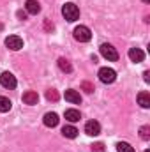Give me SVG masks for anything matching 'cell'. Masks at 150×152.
<instances>
[{
	"mask_svg": "<svg viewBox=\"0 0 150 152\" xmlns=\"http://www.w3.org/2000/svg\"><path fill=\"white\" fill-rule=\"evenodd\" d=\"M62 14H64V18L67 20V21H76L78 18H79V9H78V5L73 4V2H67V4H64V7H62Z\"/></svg>",
	"mask_w": 150,
	"mask_h": 152,
	"instance_id": "obj_1",
	"label": "cell"
},
{
	"mask_svg": "<svg viewBox=\"0 0 150 152\" xmlns=\"http://www.w3.org/2000/svg\"><path fill=\"white\" fill-rule=\"evenodd\" d=\"M99 51H101V55H103L106 60H110V62L118 60V51L113 48L111 44H108V42H103V44H101V48H99Z\"/></svg>",
	"mask_w": 150,
	"mask_h": 152,
	"instance_id": "obj_2",
	"label": "cell"
},
{
	"mask_svg": "<svg viewBox=\"0 0 150 152\" xmlns=\"http://www.w3.org/2000/svg\"><path fill=\"white\" fill-rule=\"evenodd\" d=\"M74 39L76 41H79V42H88V41L92 39V32H90V28L85 27V25L76 27L74 28Z\"/></svg>",
	"mask_w": 150,
	"mask_h": 152,
	"instance_id": "obj_3",
	"label": "cell"
},
{
	"mask_svg": "<svg viewBox=\"0 0 150 152\" xmlns=\"http://www.w3.org/2000/svg\"><path fill=\"white\" fill-rule=\"evenodd\" d=\"M97 76H99V80L103 83H113L117 80V73H115V69H111V67H101Z\"/></svg>",
	"mask_w": 150,
	"mask_h": 152,
	"instance_id": "obj_4",
	"label": "cell"
},
{
	"mask_svg": "<svg viewBox=\"0 0 150 152\" xmlns=\"http://www.w3.org/2000/svg\"><path fill=\"white\" fill-rule=\"evenodd\" d=\"M5 46L9 50H12V51H18V50L23 48V39L20 37V36H9V37L5 39Z\"/></svg>",
	"mask_w": 150,
	"mask_h": 152,
	"instance_id": "obj_5",
	"label": "cell"
},
{
	"mask_svg": "<svg viewBox=\"0 0 150 152\" xmlns=\"http://www.w3.org/2000/svg\"><path fill=\"white\" fill-rule=\"evenodd\" d=\"M85 133H87L88 136H97V134L101 133V124H99L97 120H88V122L85 124Z\"/></svg>",
	"mask_w": 150,
	"mask_h": 152,
	"instance_id": "obj_6",
	"label": "cell"
},
{
	"mask_svg": "<svg viewBox=\"0 0 150 152\" xmlns=\"http://www.w3.org/2000/svg\"><path fill=\"white\" fill-rule=\"evenodd\" d=\"M0 83H2L4 88H14L16 87V78H14V75H11V73L5 71L0 76Z\"/></svg>",
	"mask_w": 150,
	"mask_h": 152,
	"instance_id": "obj_7",
	"label": "cell"
},
{
	"mask_svg": "<svg viewBox=\"0 0 150 152\" xmlns=\"http://www.w3.org/2000/svg\"><path fill=\"white\" fill-rule=\"evenodd\" d=\"M129 58H131V62H134V64H140V62H143V58H145V53H143L140 48H131V50H129Z\"/></svg>",
	"mask_w": 150,
	"mask_h": 152,
	"instance_id": "obj_8",
	"label": "cell"
},
{
	"mask_svg": "<svg viewBox=\"0 0 150 152\" xmlns=\"http://www.w3.org/2000/svg\"><path fill=\"white\" fill-rule=\"evenodd\" d=\"M25 11H27V14H39L41 12V4L37 0H27L25 2Z\"/></svg>",
	"mask_w": 150,
	"mask_h": 152,
	"instance_id": "obj_9",
	"label": "cell"
},
{
	"mask_svg": "<svg viewBox=\"0 0 150 152\" xmlns=\"http://www.w3.org/2000/svg\"><path fill=\"white\" fill-rule=\"evenodd\" d=\"M58 115L53 113V112H50V113L44 115V118H42V122H44V126L46 127H55V126H58Z\"/></svg>",
	"mask_w": 150,
	"mask_h": 152,
	"instance_id": "obj_10",
	"label": "cell"
},
{
	"mask_svg": "<svg viewBox=\"0 0 150 152\" xmlns=\"http://www.w3.org/2000/svg\"><path fill=\"white\" fill-rule=\"evenodd\" d=\"M37 101H39L37 92H34V90H27V92L23 94V103H25V104L34 106V104H37Z\"/></svg>",
	"mask_w": 150,
	"mask_h": 152,
	"instance_id": "obj_11",
	"label": "cell"
},
{
	"mask_svg": "<svg viewBox=\"0 0 150 152\" xmlns=\"http://www.w3.org/2000/svg\"><path fill=\"white\" fill-rule=\"evenodd\" d=\"M66 101H69V103H73V104H79V103H81V96H79L78 90L69 88V90H66Z\"/></svg>",
	"mask_w": 150,
	"mask_h": 152,
	"instance_id": "obj_12",
	"label": "cell"
},
{
	"mask_svg": "<svg viewBox=\"0 0 150 152\" xmlns=\"http://www.w3.org/2000/svg\"><path fill=\"white\" fill-rule=\"evenodd\" d=\"M138 104L141 108H150V94L147 90H143V92L138 94Z\"/></svg>",
	"mask_w": 150,
	"mask_h": 152,
	"instance_id": "obj_13",
	"label": "cell"
},
{
	"mask_svg": "<svg viewBox=\"0 0 150 152\" xmlns=\"http://www.w3.org/2000/svg\"><path fill=\"white\" fill-rule=\"evenodd\" d=\"M62 134L66 138H76L78 136V129H76L74 126H64L62 127Z\"/></svg>",
	"mask_w": 150,
	"mask_h": 152,
	"instance_id": "obj_14",
	"label": "cell"
},
{
	"mask_svg": "<svg viewBox=\"0 0 150 152\" xmlns=\"http://www.w3.org/2000/svg\"><path fill=\"white\" fill-rule=\"evenodd\" d=\"M64 115H66V120H69V122H78V120L81 118L79 112H78V110H73V108H71V110H66Z\"/></svg>",
	"mask_w": 150,
	"mask_h": 152,
	"instance_id": "obj_15",
	"label": "cell"
},
{
	"mask_svg": "<svg viewBox=\"0 0 150 152\" xmlns=\"http://www.w3.org/2000/svg\"><path fill=\"white\" fill-rule=\"evenodd\" d=\"M11 106H12V103H11L7 97L0 96V113H5V112H9V110H11Z\"/></svg>",
	"mask_w": 150,
	"mask_h": 152,
	"instance_id": "obj_16",
	"label": "cell"
},
{
	"mask_svg": "<svg viewBox=\"0 0 150 152\" xmlns=\"http://www.w3.org/2000/svg\"><path fill=\"white\" fill-rule=\"evenodd\" d=\"M117 152H136L134 147H131L127 142H118L117 143Z\"/></svg>",
	"mask_w": 150,
	"mask_h": 152,
	"instance_id": "obj_17",
	"label": "cell"
},
{
	"mask_svg": "<svg viewBox=\"0 0 150 152\" xmlns=\"http://www.w3.org/2000/svg\"><path fill=\"white\" fill-rule=\"evenodd\" d=\"M58 67H60L64 73H71V71H73V66H71L69 60H66V58H58Z\"/></svg>",
	"mask_w": 150,
	"mask_h": 152,
	"instance_id": "obj_18",
	"label": "cell"
},
{
	"mask_svg": "<svg viewBox=\"0 0 150 152\" xmlns=\"http://www.w3.org/2000/svg\"><path fill=\"white\" fill-rule=\"evenodd\" d=\"M46 99L48 101H58V92L55 90V88H50V90H46Z\"/></svg>",
	"mask_w": 150,
	"mask_h": 152,
	"instance_id": "obj_19",
	"label": "cell"
},
{
	"mask_svg": "<svg viewBox=\"0 0 150 152\" xmlns=\"http://www.w3.org/2000/svg\"><path fill=\"white\" fill-rule=\"evenodd\" d=\"M140 136H141V140L149 142V140H150V127H149V126H143V127L140 129Z\"/></svg>",
	"mask_w": 150,
	"mask_h": 152,
	"instance_id": "obj_20",
	"label": "cell"
},
{
	"mask_svg": "<svg viewBox=\"0 0 150 152\" xmlns=\"http://www.w3.org/2000/svg\"><path fill=\"white\" fill-rule=\"evenodd\" d=\"M92 152H104V145L103 143H94L92 145Z\"/></svg>",
	"mask_w": 150,
	"mask_h": 152,
	"instance_id": "obj_21",
	"label": "cell"
},
{
	"mask_svg": "<svg viewBox=\"0 0 150 152\" xmlns=\"http://www.w3.org/2000/svg\"><path fill=\"white\" fill-rule=\"evenodd\" d=\"M83 88H85V92H88V94H92V92H94V87H92L88 81H83Z\"/></svg>",
	"mask_w": 150,
	"mask_h": 152,
	"instance_id": "obj_22",
	"label": "cell"
},
{
	"mask_svg": "<svg viewBox=\"0 0 150 152\" xmlns=\"http://www.w3.org/2000/svg\"><path fill=\"white\" fill-rule=\"evenodd\" d=\"M18 18L20 20H27V11H18Z\"/></svg>",
	"mask_w": 150,
	"mask_h": 152,
	"instance_id": "obj_23",
	"label": "cell"
},
{
	"mask_svg": "<svg viewBox=\"0 0 150 152\" xmlns=\"http://www.w3.org/2000/svg\"><path fill=\"white\" fill-rule=\"evenodd\" d=\"M143 80H145L147 83L150 81V73H149V71H145V73H143Z\"/></svg>",
	"mask_w": 150,
	"mask_h": 152,
	"instance_id": "obj_24",
	"label": "cell"
},
{
	"mask_svg": "<svg viewBox=\"0 0 150 152\" xmlns=\"http://www.w3.org/2000/svg\"><path fill=\"white\" fill-rule=\"evenodd\" d=\"M46 28L50 30V28H53V23H50V21H46Z\"/></svg>",
	"mask_w": 150,
	"mask_h": 152,
	"instance_id": "obj_25",
	"label": "cell"
},
{
	"mask_svg": "<svg viewBox=\"0 0 150 152\" xmlns=\"http://www.w3.org/2000/svg\"><path fill=\"white\" fill-rule=\"evenodd\" d=\"M143 2H145V4H149V2H150V0H143Z\"/></svg>",
	"mask_w": 150,
	"mask_h": 152,
	"instance_id": "obj_26",
	"label": "cell"
},
{
	"mask_svg": "<svg viewBox=\"0 0 150 152\" xmlns=\"http://www.w3.org/2000/svg\"><path fill=\"white\" fill-rule=\"evenodd\" d=\"M145 152H150V151H145Z\"/></svg>",
	"mask_w": 150,
	"mask_h": 152,
	"instance_id": "obj_27",
	"label": "cell"
}]
</instances>
